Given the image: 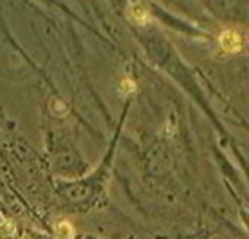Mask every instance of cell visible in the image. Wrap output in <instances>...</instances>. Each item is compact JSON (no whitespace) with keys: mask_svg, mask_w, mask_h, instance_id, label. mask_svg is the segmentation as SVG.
Listing matches in <instances>:
<instances>
[{"mask_svg":"<svg viewBox=\"0 0 249 239\" xmlns=\"http://www.w3.org/2000/svg\"><path fill=\"white\" fill-rule=\"evenodd\" d=\"M130 16H131V19H133L134 22H137V23H140V25L146 23L147 19H149V13H147L146 7L142 6V4H134V6H131Z\"/></svg>","mask_w":249,"mask_h":239,"instance_id":"obj_2","label":"cell"},{"mask_svg":"<svg viewBox=\"0 0 249 239\" xmlns=\"http://www.w3.org/2000/svg\"><path fill=\"white\" fill-rule=\"evenodd\" d=\"M219 45L225 53H238L244 47V37L236 29H226L219 37Z\"/></svg>","mask_w":249,"mask_h":239,"instance_id":"obj_1","label":"cell"},{"mask_svg":"<svg viewBox=\"0 0 249 239\" xmlns=\"http://www.w3.org/2000/svg\"><path fill=\"white\" fill-rule=\"evenodd\" d=\"M121 88H123V91H125V92H131V91H134V82H131V80H124L123 85H121Z\"/></svg>","mask_w":249,"mask_h":239,"instance_id":"obj_3","label":"cell"}]
</instances>
